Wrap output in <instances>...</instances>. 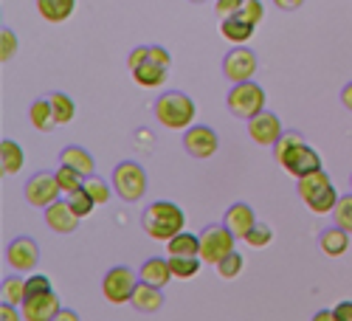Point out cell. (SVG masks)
I'll list each match as a JSON object with an SVG mask.
<instances>
[{
    "mask_svg": "<svg viewBox=\"0 0 352 321\" xmlns=\"http://www.w3.org/2000/svg\"><path fill=\"white\" fill-rule=\"evenodd\" d=\"M279 166L299 181V178H307V175H313V172L321 169V158H318V153H316L313 147H307V144H299V147H293V150L282 158Z\"/></svg>",
    "mask_w": 352,
    "mask_h": 321,
    "instance_id": "obj_11",
    "label": "cell"
},
{
    "mask_svg": "<svg viewBox=\"0 0 352 321\" xmlns=\"http://www.w3.org/2000/svg\"><path fill=\"white\" fill-rule=\"evenodd\" d=\"M333 220H336L338 228H344L346 234H352V195L338 197L336 209H333Z\"/></svg>",
    "mask_w": 352,
    "mask_h": 321,
    "instance_id": "obj_32",
    "label": "cell"
},
{
    "mask_svg": "<svg viewBox=\"0 0 352 321\" xmlns=\"http://www.w3.org/2000/svg\"><path fill=\"white\" fill-rule=\"evenodd\" d=\"M146 60H150V45H138V48L130 51L127 65H130V71H135V68H141Z\"/></svg>",
    "mask_w": 352,
    "mask_h": 321,
    "instance_id": "obj_41",
    "label": "cell"
},
{
    "mask_svg": "<svg viewBox=\"0 0 352 321\" xmlns=\"http://www.w3.org/2000/svg\"><path fill=\"white\" fill-rule=\"evenodd\" d=\"M256 32V25L245 23L243 17H226L220 20V34L228 40V43H237V45H245Z\"/></svg>",
    "mask_w": 352,
    "mask_h": 321,
    "instance_id": "obj_21",
    "label": "cell"
},
{
    "mask_svg": "<svg viewBox=\"0 0 352 321\" xmlns=\"http://www.w3.org/2000/svg\"><path fill=\"white\" fill-rule=\"evenodd\" d=\"M141 228L146 237H153L158 243H169L181 231H186V212L172 200H155L153 206L144 209Z\"/></svg>",
    "mask_w": 352,
    "mask_h": 321,
    "instance_id": "obj_1",
    "label": "cell"
},
{
    "mask_svg": "<svg viewBox=\"0 0 352 321\" xmlns=\"http://www.w3.org/2000/svg\"><path fill=\"white\" fill-rule=\"evenodd\" d=\"M282 122L276 113H268L262 110L259 115H254V119L248 122V135L259 144V147H274V144L282 138Z\"/></svg>",
    "mask_w": 352,
    "mask_h": 321,
    "instance_id": "obj_13",
    "label": "cell"
},
{
    "mask_svg": "<svg viewBox=\"0 0 352 321\" xmlns=\"http://www.w3.org/2000/svg\"><path fill=\"white\" fill-rule=\"evenodd\" d=\"M166 76H169V68H161V65H153V63H144L141 68L133 71V79L141 87H161L166 82Z\"/></svg>",
    "mask_w": 352,
    "mask_h": 321,
    "instance_id": "obj_26",
    "label": "cell"
},
{
    "mask_svg": "<svg viewBox=\"0 0 352 321\" xmlns=\"http://www.w3.org/2000/svg\"><path fill=\"white\" fill-rule=\"evenodd\" d=\"M146 63L161 65V68H169V65H172V56H169L166 48H161V45H150V60H146Z\"/></svg>",
    "mask_w": 352,
    "mask_h": 321,
    "instance_id": "obj_42",
    "label": "cell"
},
{
    "mask_svg": "<svg viewBox=\"0 0 352 321\" xmlns=\"http://www.w3.org/2000/svg\"><path fill=\"white\" fill-rule=\"evenodd\" d=\"M51 321H79V313H76V310H65V307H63V310L56 313Z\"/></svg>",
    "mask_w": 352,
    "mask_h": 321,
    "instance_id": "obj_46",
    "label": "cell"
},
{
    "mask_svg": "<svg viewBox=\"0 0 352 321\" xmlns=\"http://www.w3.org/2000/svg\"><path fill=\"white\" fill-rule=\"evenodd\" d=\"M349 184H352V181H349Z\"/></svg>",
    "mask_w": 352,
    "mask_h": 321,
    "instance_id": "obj_50",
    "label": "cell"
},
{
    "mask_svg": "<svg viewBox=\"0 0 352 321\" xmlns=\"http://www.w3.org/2000/svg\"><path fill=\"white\" fill-rule=\"evenodd\" d=\"M0 321H23V310H17L14 305H0Z\"/></svg>",
    "mask_w": 352,
    "mask_h": 321,
    "instance_id": "obj_43",
    "label": "cell"
},
{
    "mask_svg": "<svg viewBox=\"0 0 352 321\" xmlns=\"http://www.w3.org/2000/svg\"><path fill=\"white\" fill-rule=\"evenodd\" d=\"M54 175H56V181H60L63 195H74L76 189H82V186H85V178H82V175H79L76 169L65 166V164H60V169H56Z\"/></svg>",
    "mask_w": 352,
    "mask_h": 321,
    "instance_id": "obj_30",
    "label": "cell"
},
{
    "mask_svg": "<svg viewBox=\"0 0 352 321\" xmlns=\"http://www.w3.org/2000/svg\"><path fill=\"white\" fill-rule=\"evenodd\" d=\"M60 296L54 290H45L40 296H28L23 302V321H51L60 313Z\"/></svg>",
    "mask_w": 352,
    "mask_h": 321,
    "instance_id": "obj_14",
    "label": "cell"
},
{
    "mask_svg": "<svg viewBox=\"0 0 352 321\" xmlns=\"http://www.w3.org/2000/svg\"><path fill=\"white\" fill-rule=\"evenodd\" d=\"M341 102H344V107H346V110H352V82H349V85H344V91H341Z\"/></svg>",
    "mask_w": 352,
    "mask_h": 321,
    "instance_id": "obj_47",
    "label": "cell"
},
{
    "mask_svg": "<svg viewBox=\"0 0 352 321\" xmlns=\"http://www.w3.org/2000/svg\"><path fill=\"white\" fill-rule=\"evenodd\" d=\"M135 287H138V276L133 268L127 265H116L104 274L102 279V294L110 305H130L133 294H135Z\"/></svg>",
    "mask_w": 352,
    "mask_h": 321,
    "instance_id": "obj_6",
    "label": "cell"
},
{
    "mask_svg": "<svg viewBox=\"0 0 352 321\" xmlns=\"http://www.w3.org/2000/svg\"><path fill=\"white\" fill-rule=\"evenodd\" d=\"M243 3H245V0H217V3H214V12H217L220 20H226V17H237L240 9H243Z\"/></svg>",
    "mask_w": 352,
    "mask_h": 321,
    "instance_id": "obj_40",
    "label": "cell"
},
{
    "mask_svg": "<svg viewBox=\"0 0 352 321\" xmlns=\"http://www.w3.org/2000/svg\"><path fill=\"white\" fill-rule=\"evenodd\" d=\"M3 302L6 305H14V307H23V302H25V279L23 276H9V279H3Z\"/></svg>",
    "mask_w": 352,
    "mask_h": 321,
    "instance_id": "obj_29",
    "label": "cell"
},
{
    "mask_svg": "<svg viewBox=\"0 0 352 321\" xmlns=\"http://www.w3.org/2000/svg\"><path fill=\"white\" fill-rule=\"evenodd\" d=\"M85 192L94 197L96 206H104V203L110 200V195H113V192H110V186L99 178V175H94V178H85Z\"/></svg>",
    "mask_w": 352,
    "mask_h": 321,
    "instance_id": "obj_34",
    "label": "cell"
},
{
    "mask_svg": "<svg viewBox=\"0 0 352 321\" xmlns=\"http://www.w3.org/2000/svg\"><path fill=\"white\" fill-rule=\"evenodd\" d=\"M45 290H54L51 282H48V276L32 274V276L25 279V299H28V296H40V294H45Z\"/></svg>",
    "mask_w": 352,
    "mask_h": 321,
    "instance_id": "obj_39",
    "label": "cell"
},
{
    "mask_svg": "<svg viewBox=\"0 0 352 321\" xmlns=\"http://www.w3.org/2000/svg\"><path fill=\"white\" fill-rule=\"evenodd\" d=\"M333 313H336L338 321H352V302H338L333 307Z\"/></svg>",
    "mask_w": 352,
    "mask_h": 321,
    "instance_id": "obj_44",
    "label": "cell"
},
{
    "mask_svg": "<svg viewBox=\"0 0 352 321\" xmlns=\"http://www.w3.org/2000/svg\"><path fill=\"white\" fill-rule=\"evenodd\" d=\"M34 3H37L40 17L45 23H51V25L65 23L76 9V0H34Z\"/></svg>",
    "mask_w": 352,
    "mask_h": 321,
    "instance_id": "obj_19",
    "label": "cell"
},
{
    "mask_svg": "<svg viewBox=\"0 0 352 321\" xmlns=\"http://www.w3.org/2000/svg\"><path fill=\"white\" fill-rule=\"evenodd\" d=\"M130 305H133L138 313H155V310L164 307V294H161V287H155V285L138 282V287H135V294H133Z\"/></svg>",
    "mask_w": 352,
    "mask_h": 321,
    "instance_id": "obj_18",
    "label": "cell"
},
{
    "mask_svg": "<svg viewBox=\"0 0 352 321\" xmlns=\"http://www.w3.org/2000/svg\"><path fill=\"white\" fill-rule=\"evenodd\" d=\"M234 243H237V237H234L226 225L203 228V234H200V259L206 262V265H217L220 259H226L234 251Z\"/></svg>",
    "mask_w": 352,
    "mask_h": 321,
    "instance_id": "obj_7",
    "label": "cell"
},
{
    "mask_svg": "<svg viewBox=\"0 0 352 321\" xmlns=\"http://www.w3.org/2000/svg\"><path fill=\"white\" fill-rule=\"evenodd\" d=\"M65 200H68V206L74 209V214H76L79 220H82V217H87V214H91V212L96 209L94 197L85 192V186H82V189H76L74 195H65Z\"/></svg>",
    "mask_w": 352,
    "mask_h": 321,
    "instance_id": "obj_31",
    "label": "cell"
},
{
    "mask_svg": "<svg viewBox=\"0 0 352 321\" xmlns=\"http://www.w3.org/2000/svg\"><path fill=\"white\" fill-rule=\"evenodd\" d=\"M310 321H338V318H336V313H333V310H318Z\"/></svg>",
    "mask_w": 352,
    "mask_h": 321,
    "instance_id": "obj_48",
    "label": "cell"
},
{
    "mask_svg": "<svg viewBox=\"0 0 352 321\" xmlns=\"http://www.w3.org/2000/svg\"><path fill=\"white\" fill-rule=\"evenodd\" d=\"M17 51V34L12 32V28H0V63H9L12 56Z\"/></svg>",
    "mask_w": 352,
    "mask_h": 321,
    "instance_id": "obj_37",
    "label": "cell"
},
{
    "mask_svg": "<svg viewBox=\"0 0 352 321\" xmlns=\"http://www.w3.org/2000/svg\"><path fill=\"white\" fill-rule=\"evenodd\" d=\"M346 248H349V234L344 228H327L324 234H321V254L324 256H344L346 254Z\"/></svg>",
    "mask_w": 352,
    "mask_h": 321,
    "instance_id": "obj_23",
    "label": "cell"
},
{
    "mask_svg": "<svg viewBox=\"0 0 352 321\" xmlns=\"http://www.w3.org/2000/svg\"><path fill=\"white\" fill-rule=\"evenodd\" d=\"M48 102H51V110H54L56 124H71V122H74V115H76V104H74V99H71L68 93L54 91V93L48 96Z\"/></svg>",
    "mask_w": 352,
    "mask_h": 321,
    "instance_id": "obj_27",
    "label": "cell"
},
{
    "mask_svg": "<svg viewBox=\"0 0 352 321\" xmlns=\"http://www.w3.org/2000/svg\"><path fill=\"white\" fill-rule=\"evenodd\" d=\"M296 189H299V197L305 200V206L313 214H333L336 203H338V192L324 169L307 175V178H299Z\"/></svg>",
    "mask_w": 352,
    "mask_h": 321,
    "instance_id": "obj_2",
    "label": "cell"
},
{
    "mask_svg": "<svg viewBox=\"0 0 352 321\" xmlns=\"http://www.w3.org/2000/svg\"><path fill=\"white\" fill-rule=\"evenodd\" d=\"M237 17H243V20H245V23H251V25H259V23H262V17H265V6H262L259 0H245Z\"/></svg>",
    "mask_w": 352,
    "mask_h": 321,
    "instance_id": "obj_38",
    "label": "cell"
},
{
    "mask_svg": "<svg viewBox=\"0 0 352 321\" xmlns=\"http://www.w3.org/2000/svg\"><path fill=\"white\" fill-rule=\"evenodd\" d=\"M271 240H274V228L265 225V223H256L254 231L245 237V243H248L251 248H265V245H271Z\"/></svg>",
    "mask_w": 352,
    "mask_h": 321,
    "instance_id": "obj_36",
    "label": "cell"
},
{
    "mask_svg": "<svg viewBox=\"0 0 352 321\" xmlns=\"http://www.w3.org/2000/svg\"><path fill=\"white\" fill-rule=\"evenodd\" d=\"M299 144H305L302 133H282V138L274 144V158H276V164H282V158H285L293 147H299Z\"/></svg>",
    "mask_w": 352,
    "mask_h": 321,
    "instance_id": "obj_35",
    "label": "cell"
},
{
    "mask_svg": "<svg viewBox=\"0 0 352 321\" xmlns=\"http://www.w3.org/2000/svg\"><path fill=\"white\" fill-rule=\"evenodd\" d=\"M223 225H226L237 240H245L251 231H254V225H256V214H254V209L248 206V203H234V206L226 212Z\"/></svg>",
    "mask_w": 352,
    "mask_h": 321,
    "instance_id": "obj_15",
    "label": "cell"
},
{
    "mask_svg": "<svg viewBox=\"0 0 352 321\" xmlns=\"http://www.w3.org/2000/svg\"><path fill=\"white\" fill-rule=\"evenodd\" d=\"M217 147H220V138H217V133H214L212 127H206V124H192V127L184 133V150H186L192 158H197V161L212 158V155L217 153Z\"/></svg>",
    "mask_w": 352,
    "mask_h": 321,
    "instance_id": "obj_9",
    "label": "cell"
},
{
    "mask_svg": "<svg viewBox=\"0 0 352 321\" xmlns=\"http://www.w3.org/2000/svg\"><path fill=\"white\" fill-rule=\"evenodd\" d=\"M60 161H63L65 166L76 169L82 178H94V172H96V161H94V155L87 153V150H82V147H65L63 155H60Z\"/></svg>",
    "mask_w": 352,
    "mask_h": 321,
    "instance_id": "obj_20",
    "label": "cell"
},
{
    "mask_svg": "<svg viewBox=\"0 0 352 321\" xmlns=\"http://www.w3.org/2000/svg\"><path fill=\"white\" fill-rule=\"evenodd\" d=\"M200 256H169V268L175 279H195L200 271Z\"/></svg>",
    "mask_w": 352,
    "mask_h": 321,
    "instance_id": "obj_28",
    "label": "cell"
},
{
    "mask_svg": "<svg viewBox=\"0 0 352 321\" xmlns=\"http://www.w3.org/2000/svg\"><path fill=\"white\" fill-rule=\"evenodd\" d=\"M274 6L282 9V12H296L305 6V0H274Z\"/></svg>",
    "mask_w": 352,
    "mask_h": 321,
    "instance_id": "obj_45",
    "label": "cell"
},
{
    "mask_svg": "<svg viewBox=\"0 0 352 321\" xmlns=\"http://www.w3.org/2000/svg\"><path fill=\"white\" fill-rule=\"evenodd\" d=\"M195 115H197L195 102L181 91H169L155 99V119L166 130H189L195 124Z\"/></svg>",
    "mask_w": 352,
    "mask_h": 321,
    "instance_id": "obj_3",
    "label": "cell"
},
{
    "mask_svg": "<svg viewBox=\"0 0 352 321\" xmlns=\"http://www.w3.org/2000/svg\"><path fill=\"white\" fill-rule=\"evenodd\" d=\"M141 282H146V285H155V287H166L172 279H175V274H172V268H169V259H161V256H153V259H146L144 265H141Z\"/></svg>",
    "mask_w": 352,
    "mask_h": 321,
    "instance_id": "obj_17",
    "label": "cell"
},
{
    "mask_svg": "<svg viewBox=\"0 0 352 321\" xmlns=\"http://www.w3.org/2000/svg\"><path fill=\"white\" fill-rule=\"evenodd\" d=\"M6 262H9V268L17 271V274H28V271H34L37 268V262H40V248L32 237H17L9 248H6Z\"/></svg>",
    "mask_w": 352,
    "mask_h": 321,
    "instance_id": "obj_12",
    "label": "cell"
},
{
    "mask_svg": "<svg viewBox=\"0 0 352 321\" xmlns=\"http://www.w3.org/2000/svg\"><path fill=\"white\" fill-rule=\"evenodd\" d=\"M226 104H228V110L234 115H237V119L251 122L254 115H259L262 110H265V91H262L254 79L251 82H240V85L231 87Z\"/></svg>",
    "mask_w": 352,
    "mask_h": 321,
    "instance_id": "obj_4",
    "label": "cell"
},
{
    "mask_svg": "<svg viewBox=\"0 0 352 321\" xmlns=\"http://www.w3.org/2000/svg\"><path fill=\"white\" fill-rule=\"evenodd\" d=\"M189 3H203V0H189Z\"/></svg>",
    "mask_w": 352,
    "mask_h": 321,
    "instance_id": "obj_49",
    "label": "cell"
},
{
    "mask_svg": "<svg viewBox=\"0 0 352 321\" xmlns=\"http://www.w3.org/2000/svg\"><path fill=\"white\" fill-rule=\"evenodd\" d=\"M223 74L228 82L240 85V82H251L256 74V54L251 48H231L223 60Z\"/></svg>",
    "mask_w": 352,
    "mask_h": 321,
    "instance_id": "obj_10",
    "label": "cell"
},
{
    "mask_svg": "<svg viewBox=\"0 0 352 321\" xmlns=\"http://www.w3.org/2000/svg\"><path fill=\"white\" fill-rule=\"evenodd\" d=\"M243 265H245L243 256H240L237 251H231L226 259H220V262H217L214 268H217V274H220L223 279H237V276L243 274Z\"/></svg>",
    "mask_w": 352,
    "mask_h": 321,
    "instance_id": "obj_33",
    "label": "cell"
},
{
    "mask_svg": "<svg viewBox=\"0 0 352 321\" xmlns=\"http://www.w3.org/2000/svg\"><path fill=\"white\" fill-rule=\"evenodd\" d=\"M45 223H48L51 231H56V234H74V231L79 228V217L68 206V200H56L54 206H48L45 209Z\"/></svg>",
    "mask_w": 352,
    "mask_h": 321,
    "instance_id": "obj_16",
    "label": "cell"
},
{
    "mask_svg": "<svg viewBox=\"0 0 352 321\" xmlns=\"http://www.w3.org/2000/svg\"><path fill=\"white\" fill-rule=\"evenodd\" d=\"M28 122H32V127L40 130V133H51V130L56 127L51 102H48V99H37L32 107H28Z\"/></svg>",
    "mask_w": 352,
    "mask_h": 321,
    "instance_id": "obj_24",
    "label": "cell"
},
{
    "mask_svg": "<svg viewBox=\"0 0 352 321\" xmlns=\"http://www.w3.org/2000/svg\"><path fill=\"white\" fill-rule=\"evenodd\" d=\"M25 164V155H23V147L12 138H3L0 141V169L3 175H17Z\"/></svg>",
    "mask_w": 352,
    "mask_h": 321,
    "instance_id": "obj_22",
    "label": "cell"
},
{
    "mask_svg": "<svg viewBox=\"0 0 352 321\" xmlns=\"http://www.w3.org/2000/svg\"><path fill=\"white\" fill-rule=\"evenodd\" d=\"M166 254L169 256H200V237L192 231H181L178 237H172L166 243Z\"/></svg>",
    "mask_w": 352,
    "mask_h": 321,
    "instance_id": "obj_25",
    "label": "cell"
},
{
    "mask_svg": "<svg viewBox=\"0 0 352 321\" xmlns=\"http://www.w3.org/2000/svg\"><path fill=\"white\" fill-rule=\"evenodd\" d=\"M63 189H60V181H56L54 172H37L32 181L25 184V200L32 206H40V209H48L60 200Z\"/></svg>",
    "mask_w": 352,
    "mask_h": 321,
    "instance_id": "obj_8",
    "label": "cell"
},
{
    "mask_svg": "<svg viewBox=\"0 0 352 321\" xmlns=\"http://www.w3.org/2000/svg\"><path fill=\"white\" fill-rule=\"evenodd\" d=\"M113 189L119 192L122 200L138 203L146 195V172L135 161H122L113 169Z\"/></svg>",
    "mask_w": 352,
    "mask_h": 321,
    "instance_id": "obj_5",
    "label": "cell"
}]
</instances>
